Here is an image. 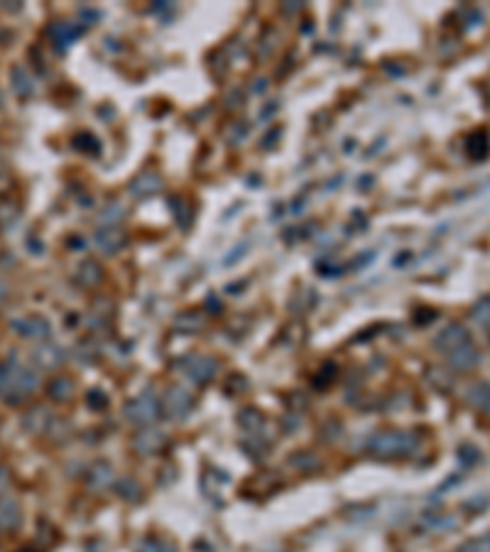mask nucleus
Returning a JSON list of instances; mask_svg holds the SVG:
<instances>
[{"mask_svg":"<svg viewBox=\"0 0 490 552\" xmlns=\"http://www.w3.org/2000/svg\"><path fill=\"white\" fill-rule=\"evenodd\" d=\"M13 329L18 331L20 336H25V339H47V336L52 334L49 324H47L42 317H25V319H18V322L13 324Z\"/></svg>","mask_w":490,"mask_h":552,"instance_id":"nucleus-3","label":"nucleus"},{"mask_svg":"<svg viewBox=\"0 0 490 552\" xmlns=\"http://www.w3.org/2000/svg\"><path fill=\"white\" fill-rule=\"evenodd\" d=\"M473 319H476L481 327L490 329V297H486V300H481L476 307H473Z\"/></svg>","mask_w":490,"mask_h":552,"instance_id":"nucleus-9","label":"nucleus"},{"mask_svg":"<svg viewBox=\"0 0 490 552\" xmlns=\"http://www.w3.org/2000/svg\"><path fill=\"white\" fill-rule=\"evenodd\" d=\"M3 479H5V472H3V469H0V481H3Z\"/></svg>","mask_w":490,"mask_h":552,"instance_id":"nucleus-15","label":"nucleus"},{"mask_svg":"<svg viewBox=\"0 0 490 552\" xmlns=\"http://www.w3.org/2000/svg\"><path fill=\"white\" fill-rule=\"evenodd\" d=\"M20 523V508L10 496L0 499V528H18Z\"/></svg>","mask_w":490,"mask_h":552,"instance_id":"nucleus-7","label":"nucleus"},{"mask_svg":"<svg viewBox=\"0 0 490 552\" xmlns=\"http://www.w3.org/2000/svg\"><path fill=\"white\" fill-rule=\"evenodd\" d=\"M478 361H481V356H478V349L471 344V341L461 346V349L449 353V363L456 368V371H471Z\"/></svg>","mask_w":490,"mask_h":552,"instance_id":"nucleus-5","label":"nucleus"},{"mask_svg":"<svg viewBox=\"0 0 490 552\" xmlns=\"http://www.w3.org/2000/svg\"><path fill=\"white\" fill-rule=\"evenodd\" d=\"M459 552H490V535H483V538L468 540V543L461 545Z\"/></svg>","mask_w":490,"mask_h":552,"instance_id":"nucleus-10","label":"nucleus"},{"mask_svg":"<svg viewBox=\"0 0 490 552\" xmlns=\"http://www.w3.org/2000/svg\"><path fill=\"white\" fill-rule=\"evenodd\" d=\"M213 371H216V363H213L211 358L196 356V358H189V361H186V373H189L191 380H208Z\"/></svg>","mask_w":490,"mask_h":552,"instance_id":"nucleus-6","label":"nucleus"},{"mask_svg":"<svg viewBox=\"0 0 490 552\" xmlns=\"http://www.w3.org/2000/svg\"><path fill=\"white\" fill-rule=\"evenodd\" d=\"M3 295H5V285L0 283V300H3Z\"/></svg>","mask_w":490,"mask_h":552,"instance_id":"nucleus-14","label":"nucleus"},{"mask_svg":"<svg viewBox=\"0 0 490 552\" xmlns=\"http://www.w3.org/2000/svg\"><path fill=\"white\" fill-rule=\"evenodd\" d=\"M468 331L461 327V324H449L442 334L437 336V341H434V346H437L439 351H444V353H451V351H456V349H461L464 344H468Z\"/></svg>","mask_w":490,"mask_h":552,"instance_id":"nucleus-2","label":"nucleus"},{"mask_svg":"<svg viewBox=\"0 0 490 552\" xmlns=\"http://www.w3.org/2000/svg\"><path fill=\"white\" fill-rule=\"evenodd\" d=\"M142 552H174V550L169 545L159 543V540H150V543L142 545Z\"/></svg>","mask_w":490,"mask_h":552,"instance_id":"nucleus-13","label":"nucleus"},{"mask_svg":"<svg viewBox=\"0 0 490 552\" xmlns=\"http://www.w3.org/2000/svg\"><path fill=\"white\" fill-rule=\"evenodd\" d=\"M189 405H191V397H189V393H186V390H181V388H172V390H169V395H167V410L172 412V415L181 417L186 410H189Z\"/></svg>","mask_w":490,"mask_h":552,"instance_id":"nucleus-8","label":"nucleus"},{"mask_svg":"<svg viewBox=\"0 0 490 552\" xmlns=\"http://www.w3.org/2000/svg\"><path fill=\"white\" fill-rule=\"evenodd\" d=\"M125 412H128V417L135 420V422H152V420L157 417V402H155V397L142 395L130 402Z\"/></svg>","mask_w":490,"mask_h":552,"instance_id":"nucleus-4","label":"nucleus"},{"mask_svg":"<svg viewBox=\"0 0 490 552\" xmlns=\"http://www.w3.org/2000/svg\"><path fill=\"white\" fill-rule=\"evenodd\" d=\"M371 449L380 457H400L415 449V437L407 432H385L371 442Z\"/></svg>","mask_w":490,"mask_h":552,"instance_id":"nucleus-1","label":"nucleus"},{"mask_svg":"<svg viewBox=\"0 0 490 552\" xmlns=\"http://www.w3.org/2000/svg\"><path fill=\"white\" fill-rule=\"evenodd\" d=\"M13 371H15V366H5V363H0V393H10V385H13Z\"/></svg>","mask_w":490,"mask_h":552,"instance_id":"nucleus-12","label":"nucleus"},{"mask_svg":"<svg viewBox=\"0 0 490 552\" xmlns=\"http://www.w3.org/2000/svg\"><path fill=\"white\" fill-rule=\"evenodd\" d=\"M49 390H52V395L57 397V400H67L69 393H71V383L67 378H57V380H52Z\"/></svg>","mask_w":490,"mask_h":552,"instance_id":"nucleus-11","label":"nucleus"}]
</instances>
